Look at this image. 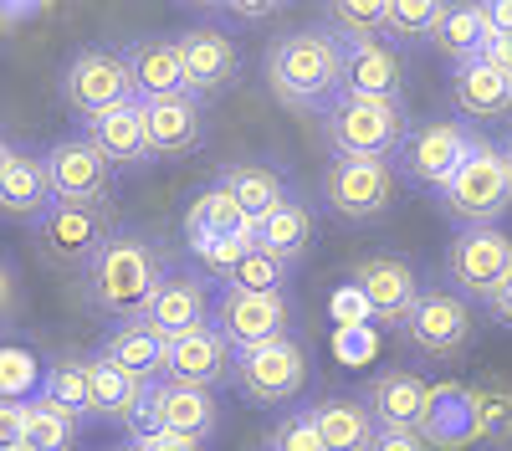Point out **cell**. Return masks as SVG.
<instances>
[{"label":"cell","instance_id":"27","mask_svg":"<svg viewBox=\"0 0 512 451\" xmlns=\"http://www.w3.org/2000/svg\"><path fill=\"white\" fill-rule=\"evenodd\" d=\"M52 205V185H47V164H41V149L16 144L6 175H0V216L31 226L41 211Z\"/></svg>","mask_w":512,"mask_h":451},{"label":"cell","instance_id":"2","mask_svg":"<svg viewBox=\"0 0 512 451\" xmlns=\"http://www.w3.org/2000/svg\"><path fill=\"white\" fill-rule=\"evenodd\" d=\"M267 82L287 108L323 118L344 98V47H338V36L328 26H303V31L272 36Z\"/></svg>","mask_w":512,"mask_h":451},{"label":"cell","instance_id":"3","mask_svg":"<svg viewBox=\"0 0 512 451\" xmlns=\"http://www.w3.org/2000/svg\"><path fill=\"white\" fill-rule=\"evenodd\" d=\"M436 205H441V216H446L456 231L497 226V221L512 211V180H507L502 149L477 134L472 149H466V159L456 164V175L436 190Z\"/></svg>","mask_w":512,"mask_h":451},{"label":"cell","instance_id":"29","mask_svg":"<svg viewBox=\"0 0 512 451\" xmlns=\"http://www.w3.org/2000/svg\"><path fill=\"white\" fill-rule=\"evenodd\" d=\"M256 221L231 200V190L221 185H205L190 195V211H185V246L195 241H251Z\"/></svg>","mask_w":512,"mask_h":451},{"label":"cell","instance_id":"33","mask_svg":"<svg viewBox=\"0 0 512 451\" xmlns=\"http://www.w3.org/2000/svg\"><path fill=\"white\" fill-rule=\"evenodd\" d=\"M487 11L482 6H441V21H436V31H431V47L451 62V67H461V62H477L482 57V47H487Z\"/></svg>","mask_w":512,"mask_h":451},{"label":"cell","instance_id":"11","mask_svg":"<svg viewBox=\"0 0 512 451\" xmlns=\"http://www.w3.org/2000/svg\"><path fill=\"white\" fill-rule=\"evenodd\" d=\"M400 334L425 359H456L477 334V313H472L466 298H456L446 282H425Z\"/></svg>","mask_w":512,"mask_h":451},{"label":"cell","instance_id":"51","mask_svg":"<svg viewBox=\"0 0 512 451\" xmlns=\"http://www.w3.org/2000/svg\"><path fill=\"white\" fill-rule=\"evenodd\" d=\"M11 154H16V139H11V134H0V175H6V164H11Z\"/></svg>","mask_w":512,"mask_h":451},{"label":"cell","instance_id":"35","mask_svg":"<svg viewBox=\"0 0 512 451\" xmlns=\"http://www.w3.org/2000/svg\"><path fill=\"white\" fill-rule=\"evenodd\" d=\"M41 380H47V359H41L31 344L0 334V400L6 405H36Z\"/></svg>","mask_w":512,"mask_h":451},{"label":"cell","instance_id":"6","mask_svg":"<svg viewBox=\"0 0 512 451\" xmlns=\"http://www.w3.org/2000/svg\"><path fill=\"white\" fill-rule=\"evenodd\" d=\"M308 375H313V364H308V349L303 339H272L262 349H241L231 359V385L251 400V405H262V410H292V400L308 390Z\"/></svg>","mask_w":512,"mask_h":451},{"label":"cell","instance_id":"42","mask_svg":"<svg viewBox=\"0 0 512 451\" xmlns=\"http://www.w3.org/2000/svg\"><path fill=\"white\" fill-rule=\"evenodd\" d=\"M16 313H21V277L6 257H0V328L16 323Z\"/></svg>","mask_w":512,"mask_h":451},{"label":"cell","instance_id":"28","mask_svg":"<svg viewBox=\"0 0 512 451\" xmlns=\"http://www.w3.org/2000/svg\"><path fill=\"white\" fill-rule=\"evenodd\" d=\"M164 349H169V344L154 334V328H144V323L134 318V323H113V328H108L103 344H98V359L113 364V369H123L128 380L154 385V380H164Z\"/></svg>","mask_w":512,"mask_h":451},{"label":"cell","instance_id":"7","mask_svg":"<svg viewBox=\"0 0 512 451\" xmlns=\"http://www.w3.org/2000/svg\"><path fill=\"white\" fill-rule=\"evenodd\" d=\"M472 139L477 134L461 118H420V123H410V134L395 149L390 170H395V180H405L415 190H441L456 175V164L466 159Z\"/></svg>","mask_w":512,"mask_h":451},{"label":"cell","instance_id":"31","mask_svg":"<svg viewBox=\"0 0 512 451\" xmlns=\"http://www.w3.org/2000/svg\"><path fill=\"white\" fill-rule=\"evenodd\" d=\"M420 436L436 451L451 446H472L477 441V410H472V390L466 385H431V405H425Z\"/></svg>","mask_w":512,"mask_h":451},{"label":"cell","instance_id":"34","mask_svg":"<svg viewBox=\"0 0 512 451\" xmlns=\"http://www.w3.org/2000/svg\"><path fill=\"white\" fill-rule=\"evenodd\" d=\"M41 400L62 410L67 421H93V395H88V364L82 354H57L47 359V380H41Z\"/></svg>","mask_w":512,"mask_h":451},{"label":"cell","instance_id":"22","mask_svg":"<svg viewBox=\"0 0 512 451\" xmlns=\"http://www.w3.org/2000/svg\"><path fill=\"white\" fill-rule=\"evenodd\" d=\"M231 349H226V339L216 334V328H195V334H185V339H175L164 349V380L169 385H195V390H216V385H226L231 380Z\"/></svg>","mask_w":512,"mask_h":451},{"label":"cell","instance_id":"30","mask_svg":"<svg viewBox=\"0 0 512 451\" xmlns=\"http://www.w3.org/2000/svg\"><path fill=\"white\" fill-rule=\"evenodd\" d=\"M308 416H313L323 451H369V441L379 431L359 395H323L308 405Z\"/></svg>","mask_w":512,"mask_h":451},{"label":"cell","instance_id":"38","mask_svg":"<svg viewBox=\"0 0 512 451\" xmlns=\"http://www.w3.org/2000/svg\"><path fill=\"white\" fill-rule=\"evenodd\" d=\"M287 282H292V267L267 257L256 241H251V252L221 277V287H236V293H287Z\"/></svg>","mask_w":512,"mask_h":451},{"label":"cell","instance_id":"47","mask_svg":"<svg viewBox=\"0 0 512 451\" xmlns=\"http://www.w3.org/2000/svg\"><path fill=\"white\" fill-rule=\"evenodd\" d=\"M482 11H487V31L512 36V0H492V6H482Z\"/></svg>","mask_w":512,"mask_h":451},{"label":"cell","instance_id":"26","mask_svg":"<svg viewBox=\"0 0 512 451\" xmlns=\"http://www.w3.org/2000/svg\"><path fill=\"white\" fill-rule=\"evenodd\" d=\"M216 185L231 190V200L241 205L251 221L272 216L277 205L292 195V180L277 170V164H267V159H226L221 175H216Z\"/></svg>","mask_w":512,"mask_h":451},{"label":"cell","instance_id":"13","mask_svg":"<svg viewBox=\"0 0 512 451\" xmlns=\"http://www.w3.org/2000/svg\"><path fill=\"white\" fill-rule=\"evenodd\" d=\"M354 287H359V303L369 308V318L379 328H390V334H400L415 298H420V267L400 252H374L354 267Z\"/></svg>","mask_w":512,"mask_h":451},{"label":"cell","instance_id":"25","mask_svg":"<svg viewBox=\"0 0 512 451\" xmlns=\"http://www.w3.org/2000/svg\"><path fill=\"white\" fill-rule=\"evenodd\" d=\"M451 103L461 123H502L512 113V77L487 62H461L451 72Z\"/></svg>","mask_w":512,"mask_h":451},{"label":"cell","instance_id":"40","mask_svg":"<svg viewBox=\"0 0 512 451\" xmlns=\"http://www.w3.org/2000/svg\"><path fill=\"white\" fill-rule=\"evenodd\" d=\"M323 21H328V31L338 41H374V36H384V0H349V6H328Z\"/></svg>","mask_w":512,"mask_h":451},{"label":"cell","instance_id":"8","mask_svg":"<svg viewBox=\"0 0 512 451\" xmlns=\"http://www.w3.org/2000/svg\"><path fill=\"white\" fill-rule=\"evenodd\" d=\"M512 277V236L502 226L456 231L446 246V287L466 303H492L497 287Z\"/></svg>","mask_w":512,"mask_h":451},{"label":"cell","instance_id":"44","mask_svg":"<svg viewBox=\"0 0 512 451\" xmlns=\"http://www.w3.org/2000/svg\"><path fill=\"white\" fill-rule=\"evenodd\" d=\"M21 431H26V405H6V400H0V451L21 446Z\"/></svg>","mask_w":512,"mask_h":451},{"label":"cell","instance_id":"17","mask_svg":"<svg viewBox=\"0 0 512 451\" xmlns=\"http://www.w3.org/2000/svg\"><path fill=\"white\" fill-rule=\"evenodd\" d=\"M180 62H185V93L190 98H221L241 77V47L221 26H190L180 31Z\"/></svg>","mask_w":512,"mask_h":451},{"label":"cell","instance_id":"19","mask_svg":"<svg viewBox=\"0 0 512 451\" xmlns=\"http://www.w3.org/2000/svg\"><path fill=\"white\" fill-rule=\"evenodd\" d=\"M82 139H88L113 170L123 164V170H144V164H154L149 154V129H144V103L128 98L98 118H82Z\"/></svg>","mask_w":512,"mask_h":451},{"label":"cell","instance_id":"18","mask_svg":"<svg viewBox=\"0 0 512 451\" xmlns=\"http://www.w3.org/2000/svg\"><path fill=\"white\" fill-rule=\"evenodd\" d=\"M118 57H123L128 88H134L139 103H154V98H169V93H185L180 36H134Z\"/></svg>","mask_w":512,"mask_h":451},{"label":"cell","instance_id":"45","mask_svg":"<svg viewBox=\"0 0 512 451\" xmlns=\"http://www.w3.org/2000/svg\"><path fill=\"white\" fill-rule=\"evenodd\" d=\"M477 62H487V67H497L502 77H512V36H497V31H492Z\"/></svg>","mask_w":512,"mask_h":451},{"label":"cell","instance_id":"39","mask_svg":"<svg viewBox=\"0 0 512 451\" xmlns=\"http://www.w3.org/2000/svg\"><path fill=\"white\" fill-rule=\"evenodd\" d=\"M77 421H67L62 410H52L47 400H36V405H26V431H21V441L31 446V451H72L77 446Z\"/></svg>","mask_w":512,"mask_h":451},{"label":"cell","instance_id":"48","mask_svg":"<svg viewBox=\"0 0 512 451\" xmlns=\"http://www.w3.org/2000/svg\"><path fill=\"white\" fill-rule=\"evenodd\" d=\"M282 6H216V16H236V21H267Z\"/></svg>","mask_w":512,"mask_h":451},{"label":"cell","instance_id":"50","mask_svg":"<svg viewBox=\"0 0 512 451\" xmlns=\"http://www.w3.org/2000/svg\"><path fill=\"white\" fill-rule=\"evenodd\" d=\"M41 16V6H31V0H26V6H0V26H21V21H36Z\"/></svg>","mask_w":512,"mask_h":451},{"label":"cell","instance_id":"4","mask_svg":"<svg viewBox=\"0 0 512 451\" xmlns=\"http://www.w3.org/2000/svg\"><path fill=\"white\" fill-rule=\"evenodd\" d=\"M405 134V98H338L323 113V139L338 159H395Z\"/></svg>","mask_w":512,"mask_h":451},{"label":"cell","instance_id":"21","mask_svg":"<svg viewBox=\"0 0 512 451\" xmlns=\"http://www.w3.org/2000/svg\"><path fill=\"white\" fill-rule=\"evenodd\" d=\"M359 400H364V410L374 416L379 431H420L425 405H431V385H425L415 369H379Z\"/></svg>","mask_w":512,"mask_h":451},{"label":"cell","instance_id":"49","mask_svg":"<svg viewBox=\"0 0 512 451\" xmlns=\"http://www.w3.org/2000/svg\"><path fill=\"white\" fill-rule=\"evenodd\" d=\"M487 308H492V318H497L502 328H512V277H507V282L497 287V298H492Z\"/></svg>","mask_w":512,"mask_h":451},{"label":"cell","instance_id":"10","mask_svg":"<svg viewBox=\"0 0 512 451\" xmlns=\"http://www.w3.org/2000/svg\"><path fill=\"white\" fill-rule=\"evenodd\" d=\"M149 431H164V436H180V441H216L221 431V395L216 390H195V385H169V380H154L144 390V405L134 416V436H149Z\"/></svg>","mask_w":512,"mask_h":451},{"label":"cell","instance_id":"12","mask_svg":"<svg viewBox=\"0 0 512 451\" xmlns=\"http://www.w3.org/2000/svg\"><path fill=\"white\" fill-rule=\"evenodd\" d=\"M395 170H390V159H328V170H323V200H328V211L338 221H379L384 211L395 205Z\"/></svg>","mask_w":512,"mask_h":451},{"label":"cell","instance_id":"32","mask_svg":"<svg viewBox=\"0 0 512 451\" xmlns=\"http://www.w3.org/2000/svg\"><path fill=\"white\" fill-rule=\"evenodd\" d=\"M82 364H88V395H93V421H123L134 426L139 405H144V390L139 380H128L123 369L103 364L98 354H82Z\"/></svg>","mask_w":512,"mask_h":451},{"label":"cell","instance_id":"9","mask_svg":"<svg viewBox=\"0 0 512 451\" xmlns=\"http://www.w3.org/2000/svg\"><path fill=\"white\" fill-rule=\"evenodd\" d=\"M292 323H297V308L287 293H236V287H216V303H210V328L226 339L231 354L287 339Z\"/></svg>","mask_w":512,"mask_h":451},{"label":"cell","instance_id":"5","mask_svg":"<svg viewBox=\"0 0 512 451\" xmlns=\"http://www.w3.org/2000/svg\"><path fill=\"white\" fill-rule=\"evenodd\" d=\"M113 236V205H72V200H52L47 211L31 221V241L36 257L47 267H88L103 241Z\"/></svg>","mask_w":512,"mask_h":451},{"label":"cell","instance_id":"53","mask_svg":"<svg viewBox=\"0 0 512 451\" xmlns=\"http://www.w3.org/2000/svg\"><path fill=\"white\" fill-rule=\"evenodd\" d=\"M108 451H139V446H134V441H128V446H108Z\"/></svg>","mask_w":512,"mask_h":451},{"label":"cell","instance_id":"54","mask_svg":"<svg viewBox=\"0 0 512 451\" xmlns=\"http://www.w3.org/2000/svg\"><path fill=\"white\" fill-rule=\"evenodd\" d=\"M11 451H31V446H26V441H21V446H11Z\"/></svg>","mask_w":512,"mask_h":451},{"label":"cell","instance_id":"46","mask_svg":"<svg viewBox=\"0 0 512 451\" xmlns=\"http://www.w3.org/2000/svg\"><path fill=\"white\" fill-rule=\"evenodd\" d=\"M139 451H205L195 441H180V436H164V431H149V436H134Z\"/></svg>","mask_w":512,"mask_h":451},{"label":"cell","instance_id":"20","mask_svg":"<svg viewBox=\"0 0 512 451\" xmlns=\"http://www.w3.org/2000/svg\"><path fill=\"white\" fill-rule=\"evenodd\" d=\"M144 129H149V154L159 159H185L205 144V103L190 93H169L144 103Z\"/></svg>","mask_w":512,"mask_h":451},{"label":"cell","instance_id":"14","mask_svg":"<svg viewBox=\"0 0 512 451\" xmlns=\"http://www.w3.org/2000/svg\"><path fill=\"white\" fill-rule=\"evenodd\" d=\"M210 303H216V282H210L200 267H175L159 282L149 308L139 313V323L154 328L164 344H175V339H185V334H195V328L210 323Z\"/></svg>","mask_w":512,"mask_h":451},{"label":"cell","instance_id":"15","mask_svg":"<svg viewBox=\"0 0 512 451\" xmlns=\"http://www.w3.org/2000/svg\"><path fill=\"white\" fill-rule=\"evenodd\" d=\"M128 98H134V88H128L123 57L113 47H82L62 67V103L82 118H98V113H108Z\"/></svg>","mask_w":512,"mask_h":451},{"label":"cell","instance_id":"16","mask_svg":"<svg viewBox=\"0 0 512 451\" xmlns=\"http://www.w3.org/2000/svg\"><path fill=\"white\" fill-rule=\"evenodd\" d=\"M41 164H47V185H52V200H72V205H108L113 195V164L82 139V134H67L57 144L41 149Z\"/></svg>","mask_w":512,"mask_h":451},{"label":"cell","instance_id":"43","mask_svg":"<svg viewBox=\"0 0 512 451\" xmlns=\"http://www.w3.org/2000/svg\"><path fill=\"white\" fill-rule=\"evenodd\" d=\"M369 451H436V446L425 441L420 431H374Z\"/></svg>","mask_w":512,"mask_h":451},{"label":"cell","instance_id":"52","mask_svg":"<svg viewBox=\"0 0 512 451\" xmlns=\"http://www.w3.org/2000/svg\"><path fill=\"white\" fill-rule=\"evenodd\" d=\"M497 149H502V164H507V180H512V129H507V139H502Z\"/></svg>","mask_w":512,"mask_h":451},{"label":"cell","instance_id":"23","mask_svg":"<svg viewBox=\"0 0 512 451\" xmlns=\"http://www.w3.org/2000/svg\"><path fill=\"white\" fill-rule=\"evenodd\" d=\"M344 47V98H400L405 57L390 41H338Z\"/></svg>","mask_w":512,"mask_h":451},{"label":"cell","instance_id":"41","mask_svg":"<svg viewBox=\"0 0 512 451\" xmlns=\"http://www.w3.org/2000/svg\"><path fill=\"white\" fill-rule=\"evenodd\" d=\"M272 451H323L308 405H292V410H282V416H277V426H272Z\"/></svg>","mask_w":512,"mask_h":451},{"label":"cell","instance_id":"36","mask_svg":"<svg viewBox=\"0 0 512 451\" xmlns=\"http://www.w3.org/2000/svg\"><path fill=\"white\" fill-rule=\"evenodd\" d=\"M472 410H477V441L487 451H507L512 446V380L472 385Z\"/></svg>","mask_w":512,"mask_h":451},{"label":"cell","instance_id":"1","mask_svg":"<svg viewBox=\"0 0 512 451\" xmlns=\"http://www.w3.org/2000/svg\"><path fill=\"white\" fill-rule=\"evenodd\" d=\"M175 252L154 236V231H134V226H113V236L103 241V252L82 267V303L98 318L113 323H134L149 298L159 293V282L175 272Z\"/></svg>","mask_w":512,"mask_h":451},{"label":"cell","instance_id":"37","mask_svg":"<svg viewBox=\"0 0 512 451\" xmlns=\"http://www.w3.org/2000/svg\"><path fill=\"white\" fill-rule=\"evenodd\" d=\"M441 21V0H390L384 6V36L379 41H390V47H425L431 41Z\"/></svg>","mask_w":512,"mask_h":451},{"label":"cell","instance_id":"24","mask_svg":"<svg viewBox=\"0 0 512 451\" xmlns=\"http://www.w3.org/2000/svg\"><path fill=\"white\" fill-rule=\"evenodd\" d=\"M251 241L262 246L267 257H277L282 267H292V272H297V267L308 262V252H313V205L292 190V195L277 205L272 216L256 221Z\"/></svg>","mask_w":512,"mask_h":451}]
</instances>
